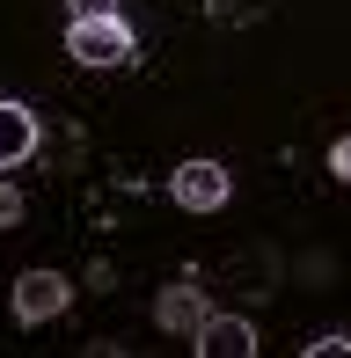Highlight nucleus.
I'll return each instance as SVG.
<instances>
[{"label":"nucleus","mask_w":351,"mask_h":358,"mask_svg":"<svg viewBox=\"0 0 351 358\" xmlns=\"http://www.w3.org/2000/svg\"><path fill=\"white\" fill-rule=\"evenodd\" d=\"M29 154H37V117H29V103L0 95V169H22Z\"/></svg>","instance_id":"5"},{"label":"nucleus","mask_w":351,"mask_h":358,"mask_svg":"<svg viewBox=\"0 0 351 358\" xmlns=\"http://www.w3.org/2000/svg\"><path fill=\"white\" fill-rule=\"evenodd\" d=\"M329 176H337V183H351V132L329 146Z\"/></svg>","instance_id":"7"},{"label":"nucleus","mask_w":351,"mask_h":358,"mask_svg":"<svg viewBox=\"0 0 351 358\" xmlns=\"http://www.w3.org/2000/svg\"><path fill=\"white\" fill-rule=\"evenodd\" d=\"M198 351H205V358H249V351H257V329H249L242 315H205Z\"/></svg>","instance_id":"6"},{"label":"nucleus","mask_w":351,"mask_h":358,"mask_svg":"<svg viewBox=\"0 0 351 358\" xmlns=\"http://www.w3.org/2000/svg\"><path fill=\"white\" fill-rule=\"evenodd\" d=\"M66 300H73L66 271H22V278H15V322H22V329L59 322V315H66Z\"/></svg>","instance_id":"2"},{"label":"nucleus","mask_w":351,"mask_h":358,"mask_svg":"<svg viewBox=\"0 0 351 358\" xmlns=\"http://www.w3.org/2000/svg\"><path fill=\"white\" fill-rule=\"evenodd\" d=\"M66 52L81 59V66H124L132 59V29H124V15H73L66 22Z\"/></svg>","instance_id":"1"},{"label":"nucleus","mask_w":351,"mask_h":358,"mask_svg":"<svg viewBox=\"0 0 351 358\" xmlns=\"http://www.w3.org/2000/svg\"><path fill=\"white\" fill-rule=\"evenodd\" d=\"M205 315H213V307H205V292L198 285H162V300H154V322H162L169 336H198L205 329Z\"/></svg>","instance_id":"4"},{"label":"nucleus","mask_w":351,"mask_h":358,"mask_svg":"<svg viewBox=\"0 0 351 358\" xmlns=\"http://www.w3.org/2000/svg\"><path fill=\"white\" fill-rule=\"evenodd\" d=\"M66 8H73V15H110L117 0H66Z\"/></svg>","instance_id":"9"},{"label":"nucleus","mask_w":351,"mask_h":358,"mask_svg":"<svg viewBox=\"0 0 351 358\" xmlns=\"http://www.w3.org/2000/svg\"><path fill=\"white\" fill-rule=\"evenodd\" d=\"M15 220H22V190L0 183V227H15Z\"/></svg>","instance_id":"8"},{"label":"nucleus","mask_w":351,"mask_h":358,"mask_svg":"<svg viewBox=\"0 0 351 358\" xmlns=\"http://www.w3.org/2000/svg\"><path fill=\"white\" fill-rule=\"evenodd\" d=\"M176 205H183V213H220V205H227V190H234V176L220 169V161H183V169H176Z\"/></svg>","instance_id":"3"}]
</instances>
